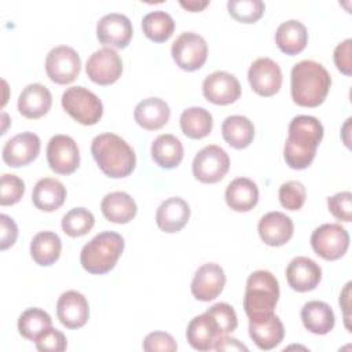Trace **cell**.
I'll return each instance as SVG.
<instances>
[{"mask_svg": "<svg viewBox=\"0 0 352 352\" xmlns=\"http://www.w3.org/2000/svg\"><path fill=\"white\" fill-rule=\"evenodd\" d=\"M323 125L316 117L297 116L289 124V135L283 147V157L292 169L308 168L319 143L323 139Z\"/></svg>", "mask_w": 352, "mask_h": 352, "instance_id": "1", "label": "cell"}, {"mask_svg": "<svg viewBox=\"0 0 352 352\" xmlns=\"http://www.w3.org/2000/svg\"><path fill=\"white\" fill-rule=\"evenodd\" d=\"M331 77L329 72L315 60L296 63L290 74V92L293 102L302 107H318L329 94Z\"/></svg>", "mask_w": 352, "mask_h": 352, "instance_id": "2", "label": "cell"}, {"mask_svg": "<svg viewBox=\"0 0 352 352\" xmlns=\"http://www.w3.org/2000/svg\"><path fill=\"white\" fill-rule=\"evenodd\" d=\"M91 154L99 169L111 179L129 176L136 166L133 148L116 133H100L91 143Z\"/></svg>", "mask_w": 352, "mask_h": 352, "instance_id": "3", "label": "cell"}, {"mask_svg": "<svg viewBox=\"0 0 352 352\" xmlns=\"http://www.w3.org/2000/svg\"><path fill=\"white\" fill-rule=\"evenodd\" d=\"M124 238L114 231H103L85 243L80 253L82 268L92 275L111 271L124 252Z\"/></svg>", "mask_w": 352, "mask_h": 352, "instance_id": "4", "label": "cell"}, {"mask_svg": "<svg viewBox=\"0 0 352 352\" xmlns=\"http://www.w3.org/2000/svg\"><path fill=\"white\" fill-rule=\"evenodd\" d=\"M278 300L279 283L275 275L267 270H258L249 275L243 297V309L249 320L274 314Z\"/></svg>", "mask_w": 352, "mask_h": 352, "instance_id": "5", "label": "cell"}, {"mask_svg": "<svg viewBox=\"0 0 352 352\" xmlns=\"http://www.w3.org/2000/svg\"><path fill=\"white\" fill-rule=\"evenodd\" d=\"M63 110L81 125H95L103 116L102 100L85 87H70L62 95Z\"/></svg>", "mask_w": 352, "mask_h": 352, "instance_id": "6", "label": "cell"}, {"mask_svg": "<svg viewBox=\"0 0 352 352\" xmlns=\"http://www.w3.org/2000/svg\"><path fill=\"white\" fill-rule=\"evenodd\" d=\"M311 246L319 257L334 261L346 253L349 248V234L341 224H322L312 232Z\"/></svg>", "mask_w": 352, "mask_h": 352, "instance_id": "7", "label": "cell"}, {"mask_svg": "<svg viewBox=\"0 0 352 352\" xmlns=\"http://www.w3.org/2000/svg\"><path fill=\"white\" fill-rule=\"evenodd\" d=\"M170 54L182 70L194 72L205 65L208 59V44L198 33L184 32L173 41Z\"/></svg>", "mask_w": 352, "mask_h": 352, "instance_id": "8", "label": "cell"}, {"mask_svg": "<svg viewBox=\"0 0 352 352\" xmlns=\"http://www.w3.org/2000/svg\"><path fill=\"white\" fill-rule=\"evenodd\" d=\"M230 169L228 154L216 144L204 147L197 153L192 161L194 177L205 184L220 182Z\"/></svg>", "mask_w": 352, "mask_h": 352, "instance_id": "9", "label": "cell"}, {"mask_svg": "<svg viewBox=\"0 0 352 352\" xmlns=\"http://www.w3.org/2000/svg\"><path fill=\"white\" fill-rule=\"evenodd\" d=\"M81 70V59L76 50L67 45L54 47L45 58V72L50 80L59 85L73 82Z\"/></svg>", "mask_w": 352, "mask_h": 352, "instance_id": "10", "label": "cell"}, {"mask_svg": "<svg viewBox=\"0 0 352 352\" xmlns=\"http://www.w3.org/2000/svg\"><path fill=\"white\" fill-rule=\"evenodd\" d=\"M47 161L58 175H72L80 165V150L73 138L67 135H55L47 146Z\"/></svg>", "mask_w": 352, "mask_h": 352, "instance_id": "11", "label": "cell"}, {"mask_svg": "<svg viewBox=\"0 0 352 352\" xmlns=\"http://www.w3.org/2000/svg\"><path fill=\"white\" fill-rule=\"evenodd\" d=\"M85 73L98 85L114 84L122 74V60L116 50L104 47L95 51L87 60Z\"/></svg>", "mask_w": 352, "mask_h": 352, "instance_id": "12", "label": "cell"}, {"mask_svg": "<svg viewBox=\"0 0 352 352\" xmlns=\"http://www.w3.org/2000/svg\"><path fill=\"white\" fill-rule=\"evenodd\" d=\"M252 89L264 98L274 96L282 87V72L276 62L270 58L256 59L248 72Z\"/></svg>", "mask_w": 352, "mask_h": 352, "instance_id": "13", "label": "cell"}, {"mask_svg": "<svg viewBox=\"0 0 352 352\" xmlns=\"http://www.w3.org/2000/svg\"><path fill=\"white\" fill-rule=\"evenodd\" d=\"M202 94L208 102L226 106L239 99L241 84L234 74L219 70L205 77L202 82Z\"/></svg>", "mask_w": 352, "mask_h": 352, "instance_id": "14", "label": "cell"}, {"mask_svg": "<svg viewBox=\"0 0 352 352\" xmlns=\"http://www.w3.org/2000/svg\"><path fill=\"white\" fill-rule=\"evenodd\" d=\"M41 142L33 132H22L6 142L3 161L11 168H21L32 164L40 154Z\"/></svg>", "mask_w": 352, "mask_h": 352, "instance_id": "15", "label": "cell"}, {"mask_svg": "<svg viewBox=\"0 0 352 352\" xmlns=\"http://www.w3.org/2000/svg\"><path fill=\"white\" fill-rule=\"evenodd\" d=\"M133 36V28L128 16L110 12L102 16L96 25V37L109 48H125Z\"/></svg>", "mask_w": 352, "mask_h": 352, "instance_id": "16", "label": "cell"}, {"mask_svg": "<svg viewBox=\"0 0 352 352\" xmlns=\"http://www.w3.org/2000/svg\"><path fill=\"white\" fill-rule=\"evenodd\" d=\"M226 274L216 263L202 264L194 274L191 282V293L199 301L214 300L224 289Z\"/></svg>", "mask_w": 352, "mask_h": 352, "instance_id": "17", "label": "cell"}, {"mask_svg": "<svg viewBox=\"0 0 352 352\" xmlns=\"http://www.w3.org/2000/svg\"><path fill=\"white\" fill-rule=\"evenodd\" d=\"M56 315L65 327L72 330L80 329L89 318L88 301L80 292L67 290L58 298Z\"/></svg>", "mask_w": 352, "mask_h": 352, "instance_id": "18", "label": "cell"}, {"mask_svg": "<svg viewBox=\"0 0 352 352\" xmlns=\"http://www.w3.org/2000/svg\"><path fill=\"white\" fill-rule=\"evenodd\" d=\"M286 279L293 290L300 293L311 292L319 285L322 279V270L312 258L298 256L287 264Z\"/></svg>", "mask_w": 352, "mask_h": 352, "instance_id": "19", "label": "cell"}, {"mask_svg": "<svg viewBox=\"0 0 352 352\" xmlns=\"http://www.w3.org/2000/svg\"><path fill=\"white\" fill-rule=\"evenodd\" d=\"M261 241L268 246L286 245L294 232L293 221L282 212H268L264 214L257 226Z\"/></svg>", "mask_w": 352, "mask_h": 352, "instance_id": "20", "label": "cell"}, {"mask_svg": "<svg viewBox=\"0 0 352 352\" xmlns=\"http://www.w3.org/2000/svg\"><path fill=\"white\" fill-rule=\"evenodd\" d=\"M190 206L180 197H170L161 202L155 212V223L164 232H179L188 223Z\"/></svg>", "mask_w": 352, "mask_h": 352, "instance_id": "21", "label": "cell"}, {"mask_svg": "<svg viewBox=\"0 0 352 352\" xmlns=\"http://www.w3.org/2000/svg\"><path fill=\"white\" fill-rule=\"evenodd\" d=\"M52 104L50 89L38 82L26 85L18 98V111L29 120H37L45 116Z\"/></svg>", "mask_w": 352, "mask_h": 352, "instance_id": "22", "label": "cell"}, {"mask_svg": "<svg viewBox=\"0 0 352 352\" xmlns=\"http://www.w3.org/2000/svg\"><path fill=\"white\" fill-rule=\"evenodd\" d=\"M249 336L257 348L263 351L274 349L285 337L283 323L275 314L261 319L249 320Z\"/></svg>", "mask_w": 352, "mask_h": 352, "instance_id": "23", "label": "cell"}, {"mask_svg": "<svg viewBox=\"0 0 352 352\" xmlns=\"http://www.w3.org/2000/svg\"><path fill=\"white\" fill-rule=\"evenodd\" d=\"M223 336L210 315L206 312L190 320L186 330L188 344L197 351H210L214 348L219 337Z\"/></svg>", "mask_w": 352, "mask_h": 352, "instance_id": "24", "label": "cell"}, {"mask_svg": "<svg viewBox=\"0 0 352 352\" xmlns=\"http://www.w3.org/2000/svg\"><path fill=\"white\" fill-rule=\"evenodd\" d=\"M170 117L168 103L160 98H147L139 102L133 111V118L146 131H157L166 125Z\"/></svg>", "mask_w": 352, "mask_h": 352, "instance_id": "25", "label": "cell"}, {"mask_svg": "<svg viewBox=\"0 0 352 352\" xmlns=\"http://www.w3.org/2000/svg\"><path fill=\"white\" fill-rule=\"evenodd\" d=\"M100 210L107 221L126 224L136 216L138 206L128 192L113 191L106 194L102 199Z\"/></svg>", "mask_w": 352, "mask_h": 352, "instance_id": "26", "label": "cell"}, {"mask_svg": "<svg viewBox=\"0 0 352 352\" xmlns=\"http://www.w3.org/2000/svg\"><path fill=\"white\" fill-rule=\"evenodd\" d=\"M66 187L54 177H43L33 187V205L43 212L58 210L66 199Z\"/></svg>", "mask_w": 352, "mask_h": 352, "instance_id": "27", "label": "cell"}, {"mask_svg": "<svg viewBox=\"0 0 352 352\" xmlns=\"http://www.w3.org/2000/svg\"><path fill=\"white\" fill-rule=\"evenodd\" d=\"M300 315L304 327L318 336L330 333L336 324V316L331 307L323 301L305 302Z\"/></svg>", "mask_w": 352, "mask_h": 352, "instance_id": "28", "label": "cell"}, {"mask_svg": "<svg viewBox=\"0 0 352 352\" xmlns=\"http://www.w3.org/2000/svg\"><path fill=\"white\" fill-rule=\"evenodd\" d=\"M226 202L235 212H249L258 202L257 184L248 177L234 179L226 188Z\"/></svg>", "mask_w": 352, "mask_h": 352, "instance_id": "29", "label": "cell"}, {"mask_svg": "<svg viewBox=\"0 0 352 352\" xmlns=\"http://www.w3.org/2000/svg\"><path fill=\"white\" fill-rule=\"evenodd\" d=\"M275 43L278 48L286 55H297L307 47L308 32L304 23L296 19L280 23L275 33Z\"/></svg>", "mask_w": 352, "mask_h": 352, "instance_id": "30", "label": "cell"}, {"mask_svg": "<svg viewBox=\"0 0 352 352\" xmlns=\"http://www.w3.org/2000/svg\"><path fill=\"white\" fill-rule=\"evenodd\" d=\"M183 155L184 148L182 142L170 133L160 135L151 144V158L164 169H173L179 166Z\"/></svg>", "mask_w": 352, "mask_h": 352, "instance_id": "31", "label": "cell"}, {"mask_svg": "<svg viewBox=\"0 0 352 352\" xmlns=\"http://www.w3.org/2000/svg\"><path fill=\"white\" fill-rule=\"evenodd\" d=\"M62 241L52 231H41L36 234L30 242V256L33 261L41 267L52 265L60 256Z\"/></svg>", "mask_w": 352, "mask_h": 352, "instance_id": "32", "label": "cell"}, {"mask_svg": "<svg viewBox=\"0 0 352 352\" xmlns=\"http://www.w3.org/2000/svg\"><path fill=\"white\" fill-rule=\"evenodd\" d=\"M221 135L231 147L241 150L253 142L254 126L245 116H230L223 121Z\"/></svg>", "mask_w": 352, "mask_h": 352, "instance_id": "33", "label": "cell"}, {"mask_svg": "<svg viewBox=\"0 0 352 352\" xmlns=\"http://www.w3.org/2000/svg\"><path fill=\"white\" fill-rule=\"evenodd\" d=\"M213 128V117L204 107H188L180 116V129L190 139H204Z\"/></svg>", "mask_w": 352, "mask_h": 352, "instance_id": "34", "label": "cell"}, {"mask_svg": "<svg viewBox=\"0 0 352 352\" xmlns=\"http://www.w3.org/2000/svg\"><path fill=\"white\" fill-rule=\"evenodd\" d=\"M50 327H52V319L40 308H28L18 318V331L29 341H36Z\"/></svg>", "mask_w": 352, "mask_h": 352, "instance_id": "35", "label": "cell"}, {"mask_svg": "<svg viewBox=\"0 0 352 352\" xmlns=\"http://www.w3.org/2000/svg\"><path fill=\"white\" fill-rule=\"evenodd\" d=\"M142 29L148 40L154 43H164L173 34L175 21L168 12L158 10L143 16Z\"/></svg>", "mask_w": 352, "mask_h": 352, "instance_id": "36", "label": "cell"}, {"mask_svg": "<svg viewBox=\"0 0 352 352\" xmlns=\"http://www.w3.org/2000/svg\"><path fill=\"white\" fill-rule=\"evenodd\" d=\"M95 224V217L91 210L85 208H73L62 217V230L72 238L84 236Z\"/></svg>", "mask_w": 352, "mask_h": 352, "instance_id": "37", "label": "cell"}, {"mask_svg": "<svg viewBox=\"0 0 352 352\" xmlns=\"http://www.w3.org/2000/svg\"><path fill=\"white\" fill-rule=\"evenodd\" d=\"M227 8L235 21L241 23H254L263 16L265 4L261 0H230Z\"/></svg>", "mask_w": 352, "mask_h": 352, "instance_id": "38", "label": "cell"}, {"mask_svg": "<svg viewBox=\"0 0 352 352\" xmlns=\"http://www.w3.org/2000/svg\"><path fill=\"white\" fill-rule=\"evenodd\" d=\"M307 198L305 187L301 182L289 180L279 187V202L287 210H298Z\"/></svg>", "mask_w": 352, "mask_h": 352, "instance_id": "39", "label": "cell"}, {"mask_svg": "<svg viewBox=\"0 0 352 352\" xmlns=\"http://www.w3.org/2000/svg\"><path fill=\"white\" fill-rule=\"evenodd\" d=\"M25 194V183L16 175L3 173L0 180V205L10 206L21 201Z\"/></svg>", "mask_w": 352, "mask_h": 352, "instance_id": "40", "label": "cell"}, {"mask_svg": "<svg viewBox=\"0 0 352 352\" xmlns=\"http://www.w3.org/2000/svg\"><path fill=\"white\" fill-rule=\"evenodd\" d=\"M206 314L213 318L221 334L232 333L238 326V318L234 308L227 302L213 304L206 309Z\"/></svg>", "mask_w": 352, "mask_h": 352, "instance_id": "41", "label": "cell"}, {"mask_svg": "<svg viewBox=\"0 0 352 352\" xmlns=\"http://www.w3.org/2000/svg\"><path fill=\"white\" fill-rule=\"evenodd\" d=\"M329 212L340 221L349 223L352 220V194L349 191L337 192L327 198Z\"/></svg>", "mask_w": 352, "mask_h": 352, "instance_id": "42", "label": "cell"}, {"mask_svg": "<svg viewBox=\"0 0 352 352\" xmlns=\"http://www.w3.org/2000/svg\"><path fill=\"white\" fill-rule=\"evenodd\" d=\"M34 344L40 352H62L67 348V340L65 334L54 327L45 330L34 341Z\"/></svg>", "mask_w": 352, "mask_h": 352, "instance_id": "43", "label": "cell"}, {"mask_svg": "<svg viewBox=\"0 0 352 352\" xmlns=\"http://www.w3.org/2000/svg\"><path fill=\"white\" fill-rule=\"evenodd\" d=\"M143 349L147 352H154V351L173 352L177 349V344L169 333L153 331L146 336L143 341Z\"/></svg>", "mask_w": 352, "mask_h": 352, "instance_id": "44", "label": "cell"}, {"mask_svg": "<svg viewBox=\"0 0 352 352\" xmlns=\"http://www.w3.org/2000/svg\"><path fill=\"white\" fill-rule=\"evenodd\" d=\"M352 40L346 38L334 48V63L345 76L352 74Z\"/></svg>", "mask_w": 352, "mask_h": 352, "instance_id": "45", "label": "cell"}, {"mask_svg": "<svg viewBox=\"0 0 352 352\" xmlns=\"http://www.w3.org/2000/svg\"><path fill=\"white\" fill-rule=\"evenodd\" d=\"M0 249L6 250L15 243L18 236V227L15 221L7 214H0Z\"/></svg>", "mask_w": 352, "mask_h": 352, "instance_id": "46", "label": "cell"}, {"mask_svg": "<svg viewBox=\"0 0 352 352\" xmlns=\"http://www.w3.org/2000/svg\"><path fill=\"white\" fill-rule=\"evenodd\" d=\"M216 351H243L248 352V346L243 345L242 342H239L236 338L230 337L228 334H223L219 337V340L214 344Z\"/></svg>", "mask_w": 352, "mask_h": 352, "instance_id": "47", "label": "cell"}, {"mask_svg": "<svg viewBox=\"0 0 352 352\" xmlns=\"http://www.w3.org/2000/svg\"><path fill=\"white\" fill-rule=\"evenodd\" d=\"M340 305L344 311V316H345V327L348 331H352L351 330V324H349V320H351V312H349V308H351V282H348L344 287V290L341 292L340 294Z\"/></svg>", "mask_w": 352, "mask_h": 352, "instance_id": "48", "label": "cell"}, {"mask_svg": "<svg viewBox=\"0 0 352 352\" xmlns=\"http://www.w3.org/2000/svg\"><path fill=\"white\" fill-rule=\"evenodd\" d=\"M180 6L184 8V10H187V11H190V12H199V11H202L204 8H206L208 6H209V1L208 0H205V1H201V0H190V1H180Z\"/></svg>", "mask_w": 352, "mask_h": 352, "instance_id": "49", "label": "cell"}, {"mask_svg": "<svg viewBox=\"0 0 352 352\" xmlns=\"http://www.w3.org/2000/svg\"><path fill=\"white\" fill-rule=\"evenodd\" d=\"M349 125H351V118H348V120H346V122H345V125L342 126V131H344L342 133L345 135V136H342V139H344V143L346 144V147H351V146H349V143H348V140H346V135H348V131H349Z\"/></svg>", "mask_w": 352, "mask_h": 352, "instance_id": "50", "label": "cell"}]
</instances>
